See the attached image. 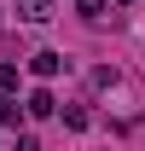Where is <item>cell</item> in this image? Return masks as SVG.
Wrapping results in <instances>:
<instances>
[{"label": "cell", "mask_w": 145, "mask_h": 151, "mask_svg": "<svg viewBox=\"0 0 145 151\" xmlns=\"http://www.w3.org/2000/svg\"><path fill=\"white\" fill-rule=\"evenodd\" d=\"M52 12H58V0H18V18L23 23H47Z\"/></svg>", "instance_id": "obj_1"}, {"label": "cell", "mask_w": 145, "mask_h": 151, "mask_svg": "<svg viewBox=\"0 0 145 151\" xmlns=\"http://www.w3.org/2000/svg\"><path fill=\"white\" fill-rule=\"evenodd\" d=\"M29 70H35L41 81H52V76L64 70V52H35V58H29Z\"/></svg>", "instance_id": "obj_2"}, {"label": "cell", "mask_w": 145, "mask_h": 151, "mask_svg": "<svg viewBox=\"0 0 145 151\" xmlns=\"http://www.w3.org/2000/svg\"><path fill=\"white\" fill-rule=\"evenodd\" d=\"M23 111H29V116H52L58 105H52V93H47V87H35V93L23 99Z\"/></svg>", "instance_id": "obj_3"}, {"label": "cell", "mask_w": 145, "mask_h": 151, "mask_svg": "<svg viewBox=\"0 0 145 151\" xmlns=\"http://www.w3.org/2000/svg\"><path fill=\"white\" fill-rule=\"evenodd\" d=\"M23 116H29V111H23V105H18V99H12V93L0 99V122H6V128H18Z\"/></svg>", "instance_id": "obj_4"}, {"label": "cell", "mask_w": 145, "mask_h": 151, "mask_svg": "<svg viewBox=\"0 0 145 151\" xmlns=\"http://www.w3.org/2000/svg\"><path fill=\"white\" fill-rule=\"evenodd\" d=\"M64 128H87V111L81 105H64Z\"/></svg>", "instance_id": "obj_5"}, {"label": "cell", "mask_w": 145, "mask_h": 151, "mask_svg": "<svg viewBox=\"0 0 145 151\" xmlns=\"http://www.w3.org/2000/svg\"><path fill=\"white\" fill-rule=\"evenodd\" d=\"M75 12L81 18H105V0H75Z\"/></svg>", "instance_id": "obj_6"}, {"label": "cell", "mask_w": 145, "mask_h": 151, "mask_svg": "<svg viewBox=\"0 0 145 151\" xmlns=\"http://www.w3.org/2000/svg\"><path fill=\"white\" fill-rule=\"evenodd\" d=\"M0 87H6V93L18 87V64H0Z\"/></svg>", "instance_id": "obj_7"}, {"label": "cell", "mask_w": 145, "mask_h": 151, "mask_svg": "<svg viewBox=\"0 0 145 151\" xmlns=\"http://www.w3.org/2000/svg\"><path fill=\"white\" fill-rule=\"evenodd\" d=\"M18 151H41V145H35V139H29V134H23V139H18Z\"/></svg>", "instance_id": "obj_8"}, {"label": "cell", "mask_w": 145, "mask_h": 151, "mask_svg": "<svg viewBox=\"0 0 145 151\" xmlns=\"http://www.w3.org/2000/svg\"><path fill=\"white\" fill-rule=\"evenodd\" d=\"M122 6H128V0H122Z\"/></svg>", "instance_id": "obj_9"}]
</instances>
